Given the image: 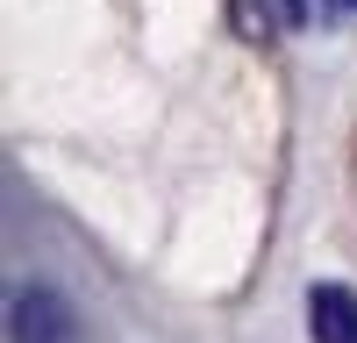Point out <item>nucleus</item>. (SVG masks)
I'll return each instance as SVG.
<instances>
[{
	"label": "nucleus",
	"mask_w": 357,
	"mask_h": 343,
	"mask_svg": "<svg viewBox=\"0 0 357 343\" xmlns=\"http://www.w3.org/2000/svg\"><path fill=\"white\" fill-rule=\"evenodd\" d=\"M8 343H86V322L50 279H29L8 300Z\"/></svg>",
	"instance_id": "f257e3e1"
},
{
	"label": "nucleus",
	"mask_w": 357,
	"mask_h": 343,
	"mask_svg": "<svg viewBox=\"0 0 357 343\" xmlns=\"http://www.w3.org/2000/svg\"><path fill=\"white\" fill-rule=\"evenodd\" d=\"M307 336L314 343H357V294L350 286H314L307 294Z\"/></svg>",
	"instance_id": "f03ea898"
},
{
	"label": "nucleus",
	"mask_w": 357,
	"mask_h": 343,
	"mask_svg": "<svg viewBox=\"0 0 357 343\" xmlns=\"http://www.w3.org/2000/svg\"><path fill=\"white\" fill-rule=\"evenodd\" d=\"M236 15L250 36H293V29H307V0H236Z\"/></svg>",
	"instance_id": "7ed1b4c3"
},
{
	"label": "nucleus",
	"mask_w": 357,
	"mask_h": 343,
	"mask_svg": "<svg viewBox=\"0 0 357 343\" xmlns=\"http://www.w3.org/2000/svg\"><path fill=\"white\" fill-rule=\"evenodd\" d=\"M321 15H357V0H321Z\"/></svg>",
	"instance_id": "20e7f679"
}]
</instances>
